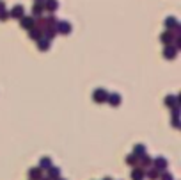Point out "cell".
<instances>
[{"mask_svg":"<svg viewBox=\"0 0 181 180\" xmlns=\"http://www.w3.org/2000/svg\"><path fill=\"white\" fill-rule=\"evenodd\" d=\"M48 9H50V11H55V9H57V2H55V0H50V2H48Z\"/></svg>","mask_w":181,"mask_h":180,"instance_id":"8","label":"cell"},{"mask_svg":"<svg viewBox=\"0 0 181 180\" xmlns=\"http://www.w3.org/2000/svg\"><path fill=\"white\" fill-rule=\"evenodd\" d=\"M155 166H156L158 170H164V168L167 166V162H165V159H164V157H158V159L155 161Z\"/></svg>","mask_w":181,"mask_h":180,"instance_id":"3","label":"cell"},{"mask_svg":"<svg viewBox=\"0 0 181 180\" xmlns=\"http://www.w3.org/2000/svg\"><path fill=\"white\" fill-rule=\"evenodd\" d=\"M21 27H27V29L32 27V20H30V18H23V20H21Z\"/></svg>","mask_w":181,"mask_h":180,"instance_id":"5","label":"cell"},{"mask_svg":"<svg viewBox=\"0 0 181 180\" xmlns=\"http://www.w3.org/2000/svg\"><path fill=\"white\" fill-rule=\"evenodd\" d=\"M164 41H171V34H164Z\"/></svg>","mask_w":181,"mask_h":180,"instance_id":"17","label":"cell"},{"mask_svg":"<svg viewBox=\"0 0 181 180\" xmlns=\"http://www.w3.org/2000/svg\"><path fill=\"white\" fill-rule=\"evenodd\" d=\"M117 102H119V96H117V95H114V96H112V104H117Z\"/></svg>","mask_w":181,"mask_h":180,"instance_id":"16","label":"cell"},{"mask_svg":"<svg viewBox=\"0 0 181 180\" xmlns=\"http://www.w3.org/2000/svg\"><path fill=\"white\" fill-rule=\"evenodd\" d=\"M167 50H169V52H165V57H167V55H169V57H174L176 50H174V48H167Z\"/></svg>","mask_w":181,"mask_h":180,"instance_id":"13","label":"cell"},{"mask_svg":"<svg viewBox=\"0 0 181 180\" xmlns=\"http://www.w3.org/2000/svg\"><path fill=\"white\" fill-rule=\"evenodd\" d=\"M162 180H172V175H171V173H164V175H162Z\"/></svg>","mask_w":181,"mask_h":180,"instance_id":"15","label":"cell"},{"mask_svg":"<svg viewBox=\"0 0 181 180\" xmlns=\"http://www.w3.org/2000/svg\"><path fill=\"white\" fill-rule=\"evenodd\" d=\"M105 180H110V179H105Z\"/></svg>","mask_w":181,"mask_h":180,"instance_id":"18","label":"cell"},{"mask_svg":"<svg viewBox=\"0 0 181 180\" xmlns=\"http://www.w3.org/2000/svg\"><path fill=\"white\" fill-rule=\"evenodd\" d=\"M144 150H146V148H144V145H137V146H135V155H142V154H144Z\"/></svg>","mask_w":181,"mask_h":180,"instance_id":"6","label":"cell"},{"mask_svg":"<svg viewBox=\"0 0 181 180\" xmlns=\"http://www.w3.org/2000/svg\"><path fill=\"white\" fill-rule=\"evenodd\" d=\"M148 177H149V179H151V180H155V179H156V177H158V173H156V170H151V171L148 173Z\"/></svg>","mask_w":181,"mask_h":180,"instance_id":"9","label":"cell"},{"mask_svg":"<svg viewBox=\"0 0 181 180\" xmlns=\"http://www.w3.org/2000/svg\"><path fill=\"white\" fill-rule=\"evenodd\" d=\"M50 175H52V177H57V175H59V170H57V168H50Z\"/></svg>","mask_w":181,"mask_h":180,"instance_id":"14","label":"cell"},{"mask_svg":"<svg viewBox=\"0 0 181 180\" xmlns=\"http://www.w3.org/2000/svg\"><path fill=\"white\" fill-rule=\"evenodd\" d=\"M28 177L32 180H41V170H39V168H32V170L28 171Z\"/></svg>","mask_w":181,"mask_h":180,"instance_id":"1","label":"cell"},{"mask_svg":"<svg viewBox=\"0 0 181 180\" xmlns=\"http://www.w3.org/2000/svg\"><path fill=\"white\" fill-rule=\"evenodd\" d=\"M32 37L34 39H39L41 37V30H32Z\"/></svg>","mask_w":181,"mask_h":180,"instance_id":"12","label":"cell"},{"mask_svg":"<svg viewBox=\"0 0 181 180\" xmlns=\"http://www.w3.org/2000/svg\"><path fill=\"white\" fill-rule=\"evenodd\" d=\"M50 159L48 157H44V159H41V168H50Z\"/></svg>","mask_w":181,"mask_h":180,"instance_id":"7","label":"cell"},{"mask_svg":"<svg viewBox=\"0 0 181 180\" xmlns=\"http://www.w3.org/2000/svg\"><path fill=\"white\" fill-rule=\"evenodd\" d=\"M128 162H130L132 166H135V164H137V157H135V155H130V157H128Z\"/></svg>","mask_w":181,"mask_h":180,"instance_id":"10","label":"cell"},{"mask_svg":"<svg viewBox=\"0 0 181 180\" xmlns=\"http://www.w3.org/2000/svg\"><path fill=\"white\" fill-rule=\"evenodd\" d=\"M20 14H21V7H20V5H16V9L12 11V16H20Z\"/></svg>","mask_w":181,"mask_h":180,"instance_id":"11","label":"cell"},{"mask_svg":"<svg viewBox=\"0 0 181 180\" xmlns=\"http://www.w3.org/2000/svg\"><path fill=\"white\" fill-rule=\"evenodd\" d=\"M94 100H98V102H103V100H105V91H103V89H98V91H94Z\"/></svg>","mask_w":181,"mask_h":180,"instance_id":"2","label":"cell"},{"mask_svg":"<svg viewBox=\"0 0 181 180\" xmlns=\"http://www.w3.org/2000/svg\"><path fill=\"white\" fill-rule=\"evenodd\" d=\"M132 177H133V180H142L144 179V173H142L140 170H135V171L132 173Z\"/></svg>","mask_w":181,"mask_h":180,"instance_id":"4","label":"cell"}]
</instances>
